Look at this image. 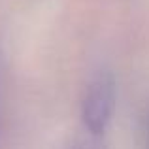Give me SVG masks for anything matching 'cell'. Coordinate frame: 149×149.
I'll return each instance as SVG.
<instances>
[{
    "instance_id": "6da1fadb",
    "label": "cell",
    "mask_w": 149,
    "mask_h": 149,
    "mask_svg": "<svg viewBox=\"0 0 149 149\" xmlns=\"http://www.w3.org/2000/svg\"><path fill=\"white\" fill-rule=\"evenodd\" d=\"M115 100L113 81L108 76H100L91 83L83 100V121L87 128L95 134H100L109 123Z\"/></svg>"
}]
</instances>
